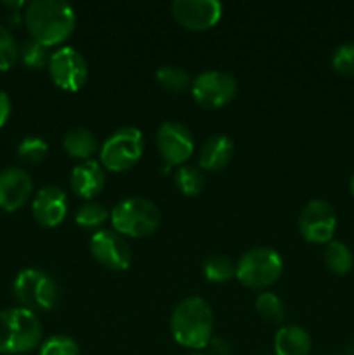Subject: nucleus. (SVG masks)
I'll return each mask as SVG.
<instances>
[{
    "label": "nucleus",
    "mask_w": 354,
    "mask_h": 355,
    "mask_svg": "<svg viewBox=\"0 0 354 355\" xmlns=\"http://www.w3.org/2000/svg\"><path fill=\"white\" fill-rule=\"evenodd\" d=\"M255 309L266 321L273 322V324H281L285 321V314H287L281 298L271 291H264L257 297Z\"/></svg>",
    "instance_id": "25"
},
{
    "label": "nucleus",
    "mask_w": 354,
    "mask_h": 355,
    "mask_svg": "<svg viewBox=\"0 0 354 355\" xmlns=\"http://www.w3.org/2000/svg\"><path fill=\"white\" fill-rule=\"evenodd\" d=\"M12 291L26 311H52L59 300V286L54 277L42 269H23L16 276Z\"/></svg>",
    "instance_id": "5"
},
{
    "label": "nucleus",
    "mask_w": 354,
    "mask_h": 355,
    "mask_svg": "<svg viewBox=\"0 0 354 355\" xmlns=\"http://www.w3.org/2000/svg\"><path fill=\"white\" fill-rule=\"evenodd\" d=\"M31 214L42 227H58L68 214V198L58 186H45L35 194Z\"/></svg>",
    "instance_id": "15"
},
{
    "label": "nucleus",
    "mask_w": 354,
    "mask_h": 355,
    "mask_svg": "<svg viewBox=\"0 0 354 355\" xmlns=\"http://www.w3.org/2000/svg\"><path fill=\"white\" fill-rule=\"evenodd\" d=\"M62 148L66 149V153H68L71 158L87 162V159L96 153V135H94L89 128H71V130L65 135V139H62Z\"/></svg>",
    "instance_id": "19"
},
{
    "label": "nucleus",
    "mask_w": 354,
    "mask_h": 355,
    "mask_svg": "<svg viewBox=\"0 0 354 355\" xmlns=\"http://www.w3.org/2000/svg\"><path fill=\"white\" fill-rule=\"evenodd\" d=\"M49 153L47 142L42 137H35V135H30V137H24L23 141L17 146V158L23 163H28V165H35V163H40L42 159H45Z\"/></svg>",
    "instance_id": "27"
},
{
    "label": "nucleus",
    "mask_w": 354,
    "mask_h": 355,
    "mask_svg": "<svg viewBox=\"0 0 354 355\" xmlns=\"http://www.w3.org/2000/svg\"><path fill=\"white\" fill-rule=\"evenodd\" d=\"M176 184L184 196H198L205 186L203 173L196 166L183 165L176 172Z\"/></svg>",
    "instance_id": "24"
},
{
    "label": "nucleus",
    "mask_w": 354,
    "mask_h": 355,
    "mask_svg": "<svg viewBox=\"0 0 354 355\" xmlns=\"http://www.w3.org/2000/svg\"><path fill=\"white\" fill-rule=\"evenodd\" d=\"M17 59H21L26 68L31 69H42L45 66H49V59H51V54H49V47L38 44L37 40L30 38V40H24L23 44L17 49Z\"/></svg>",
    "instance_id": "23"
},
{
    "label": "nucleus",
    "mask_w": 354,
    "mask_h": 355,
    "mask_svg": "<svg viewBox=\"0 0 354 355\" xmlns=\"http://www.w3.org/2000/svg\"><path fill=\"white\" fill-rule=\"evenodd\" d=\"M47 68L52 82L68 92L82 89L89 76L85 58L75 47H62L56 51L49 59Z\"/></svg>",
    "instance_id": "9"
},
{
    "label": "nucleus",
    "mask_w": 354,
    "mask_h": 355,
    "mask_svg": "<svg viewBox=\"0 0 354 355\" xmlns=\"http://www.w3.org/2000/svg\"><path fill=\"white\" fill-rule=\"evenodd\" d=\"M323 259H325L326 267L337 276H346L354 267L353 252L349 250V246L340 241H330L323 253Z\"/></svg>",
    "instance_id": "20"
},
{
    "label": "nucleus",
    "mask_w": 354,
    "mask_h": 355,
    "mask_svg": "<svg viewBox=\"0 0 354 355\" xmlns=\"http://www.w3.org/2000/svg\"><path fill=\"white\" fill-rule=\"evenodd\" d=\"M156 146L169 166H183L194 151L191 132L177 121H165L156 132Z\"/></svg>",
    "instance_id": "12"
},
{
    "label": "nucleus",
    "mask_w": 354,
    "mask_h": 355,
    "mask_svg": "<svg viewBox=\"0 0 354 355\" xmlns=\"http://www.w3.org/2000/svg\"><path fill=\"white\" fill-rule=\"evenodd\" d=\"M38 355H80V347L71 336L54 335L42 343Z\"/></svg>",
    "instance_id": "28"
},
{
    "label": "nucleus",
    "mask_w": 354,
    "mask_h": 355,
    "mask_svg": "<svg viewBox=\"0 0 354 355\" xmlns=\"http://www.w3.org/2000/svg\"><path fill=\"white\" fill-rule=\"evenodd\" d=\"M172 16L180 26L203 31L214 26L222 16V3L217 0H176Z\"/></svg>",
    "instance_id": "13"
},
{
    "label": "nucleus",
    "mask_w": 354,
    "mask_h": 355,
    "mask_svg": "<svg viewBox=\"0 0 354 355\" xmlns=\"http://www.w3.org/2000/svg\"><path fill=\"white\" fill-rule=\"evenodd\" d=\"M104 184H106V175L103 166L94 159L78 163L69 175V187L76 196L83 200L97 196L104 189Z\"/></svg>",
    "instance_id": "16"
},
{
    "label": "nucleus",
    "mask_w": 354,
    "mask_h": 355,
    "mask_svg": "<svg viewBox=\"0 0 354 355\" xmlns=\"http://www.w3.org/2000/svg\"><path fill=\"white\" fill-rule=\"evenodd\" d=\"M155 78L169 92L180 94L191 87L189 75L179 66H160L155 73Z\"/></svg>",
    "instance_id": "22"
},
{
    "label": "nucleus",
    "mask_w": 354,
    "mask_h": 355,
    "mask_svg": "<svg viewBox=\"0 0 354 355\" xmlns=\"http://www.w3.org/2000/svg\"><path fill=\"white\" fill-rule=\"evenodd\" d=\"M337 229V215L332 205L325 200H311L298 217V231L302 238L314 245H328L333 241Z\"/></svg>",
    "instance_id": "10"
},
{
    "label": "nucleus",
    "mask_w": 354,
    "mask_h": 355,
    "mask_svg": "<svg viewBox=\"0 0 354 355\" xmlns=\"http://www.w3.org/2000/svg\"><path fill=\"white\" fill-rule=\"evenodd\" d=\"M311 347L312 342L309 333L297 324L283 326L274 336L276 355H309Z\"/></svg>",
    "instance_id": "18"
},
{
    "label": "nucleus",
    "mask_w": 354,
    "mask_h": 355,
    "mask_svg": "<svg viewBox=\"0 0 354 355\" xmlns=\"http://www.w3.org/2000/svg\"><path fill=\"white\" fill-rule=\"evenodd\" d=\"M214 329V312L207 300L200 297L184 298L174 309L170 333L179 345L201 350L210 343Z\"/></svg>",
    "instance_id": "2"
},
{
    "label": "nucleus",
    "mask_w": 354,
    "mask_h": 355,
    "mask_svg": "<svg viewBox=\"0 0 354 355\" xmlns=\"http://www.w3.org/2000/svg\"><path fill=\"white\" fill-rule=\"evenodd\" d=\"M208 345L212 347V352L217 355H229L231 354V343L224 338H212Z\"/></svg>",
    "instance_id": "32"
},
{
    "label": "nucleus",
    "mask_w": 354,
    "mask_h": 355,
    "mask_svg": "<svg viewBox=\"0 0 354 355\" xmlns=\"http://www.w3.org/2000/svg\"><path fill=\"white\" fill-rule=\"evenodd\" d=\"M42 322L37 314L23 307L0 311V355H21L42 342Z\"/></svg>",
    "instance_id": "3"
},
{
    "label": "nucleus",
    "mask_w": 354,
    "mask_h": 355,
    "mask_svg": "<svg viewBox=\"0 0 354 355\" xmlns=\"http://www.w3.org/2000/svg\"><path fill=\"white\" fill-rule=\"evenodd\" d=\"M10 116V99L7 92L0 90V128L7 123Z\"/></svg>",
    "instance_id": "31"
},
{
    "label": "nucleus",
    "mask_w": 354,
    "mask_h": 355,
    "mask_svg": "<svg viewBox=\"0 0 354 355\" xmlns=\"http://www.w3.org/2000/svg\"><path fill=\"white\" fill-rule=\"evenodd\" d=\"M351 193H353V196H354V175H353V179H351Z\"/></svg>",
    "instance_id": "33"
},
{
    "label": "nucleus",
    "mask_w": 354,
    "mask_h": 355,
    "mask_svg": "<svg viewBox=\"0 0 354 355\" xmlns=\"http://www.w3.org/2000/svg\"><path fill=\"white\" fill-rule=\"evenodd\" d=\"M235 155V144L228 135H214L208 139L198 155V163L203 170L219 172L229 165Z\"/></svg>",
    "instance_id": "17"
},
{
    "label": "nucleus",
    "mask_w": 354,
    "mask_h": 355,
    "mask_svg": "<svg viewBox=\"0 0 354 355\" xmlns=\"http://www.w3.org/2000/svg\"><path fill=\"white\" fill-rule=\"evenodd\" d=\"M283 274V260L273 248H253L236 262V279L252 290H264L276 283Z\"/></svg>",
    "instance_id": "6"
},
{
    "label": "nucleus",
    "mask_w": 354,
    "mask_h": 355,
    "mask_svg": "<svg viewBox=\"0 0 354 355\" xmlns=\"http://www.w3.org/2000/svg\"><path fill=\"white\" fill-rule=\"evenodd\" d=\"M144 151V137L134 127H124L111 134L101 148V163L110 172L130 170L141 159Z\"/></svg>",
    "instance_id": "7"
},
{
    "label": "nucleus",
    "mask_w": 354,
    "mask_h": 355,
    "mask_svg": "<svg viewBox=\"0 0 354 355\" xmlns=\"http://www.w3.org/2000/svg\"><path fill=\"white\" fill-rule=\"evenodd\" d=\"M110 217L108 215V210L101 203H96V201H87L85 205L76 210L75 214V222L76 225L83 229H97L106 222V218Z\"/></svg>",
    "instance_id": "26"
},
{
    "label": "nucleus",
    "mask_w": 354,
    "mask_h": 355,
    "mask_svg": "<svg viewBox=\"0 0 354 355\" xmlns=\"http://www.w3.org/2000/svg\"><path fill=\"white\" fill-rule=\"evenodd\" d=\"M203 274L210 283H228L231 277H236V263L226 255H210L203 262Z\"/></svg>",
    "instance_id": "21"
},
{
    "label": "nucleus",
    "mask_w": 354,
    "mask_h": 355,
    "mask_svg": "<svg viewBox=\"0 0 354 355\" xmlns=\"http://www.w3.org/2000/svg\"><path fill=\"white\" fill-rule=\"evenodd\" d=\"M17 44L12 33L0 24V71H7L17 61Z\"/></svg>",
    "instance_id": "29"
},
{
    "label": "nucleus",
    "mask_w": 354,
    "mask_h": 355,
    "mask_svg": "<svg viewBox=\"0 0 354 355\" xmlns=\"http://www.w3.org/2000/svg\"><path fill=\"white\" fill-rule=\"evenodd\" d=\"M189 355H207V354H201V352H194V354H189Z\"/></svg>",
    "instance_id": "34"
},
{
    "label": "nucleus",
    "mask_w": 354,
    "mask_h": 355,
    "mask_svg": "<svg viewBox=\"0 0 354 355\" xmlns=\"http://www.w3.org/2000/svg\"><path fill=\"white\" fill-rule=\"evenodd\" d=\"M332 68L342 76H354V42L339 45L333 51Z\"/></svg>",
    "instance_id": "30"
},
{
    "label": "nucleus",
    "mask_w": 354,
    "mask_h": 355,
    "mask_svg": "<svg viewBox=\"0 0 354 355\" xmlns=\"http://www.w3.org/2000/svg\"><path fill=\"white\" fill-rule=\"evenodd\" d=\"M33 193V180L24 168L10 166L0 172V208L7 214L26 205Z\"/></svg>",
    "instance_id": "14"
},
{
    "label": "nucleus",
    "mask_w": 354,
    "mask_h": 355,
    "mask_svg": "<svg viewBox=\"0 0 354 355\" xmlns=\"http://www.w3.org/2000/svg\"><path fill=\"white\" fill-rule=\"evenodd\" d=\"M113 231L128 238H146L158 229L162 214L158 207L144 198H127L115 205L110 214Z\"/></svg>",
    "instance_id": "4"
},
{
    "label": "nucleus",
    "mask_w": 354,
    "mask_h": 355,
    "mask_svg": "<svg viewBox=\"0 0 354 355\" xmlns=\"http://www.w3.org/2000/svg\"><path fill=\"white\" fill-rule=\"evenodd\" d=\"M238 90L236 78L224 71H203L191 82L194 101L205 110H217L231 103Z\"/></svg>",
    "instance_id": "8"
},
{
    "label": "nucleus",
    "mask_w": 354,
    "mask_h": 355,
    "mask_svg": "<svg viewBox=\"0 0 354 355\" xmlns=\"http://www.w3.org/2000/svg\"><path fill=\"white\" fill-rule=\"evenodd\" d=\"M90 253L94 259L106 269L121 272L127 270L132 262V252L128 243L121 234L113 229H103L94 232L89 243Z\"/></svg>",
    "instance_id": "11"
},
{
    "label": "nucleus",
    "mask_w": 354,
    "mask_h": 355,
    "mask_svg": "<svg viewBox=\"0 0 354 355\" xmlns=\"http://www.w3.org/2000/svg\"><path fill=\"white\" fill-rule=\"evenodd\" d=\"M24 24L33 40L52 47L71 37L76 16L73 7L61 0H35L24 10Z\"/></svg>",
    "instance_id": "1"
}]
</instances>
